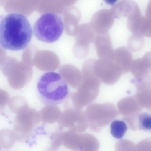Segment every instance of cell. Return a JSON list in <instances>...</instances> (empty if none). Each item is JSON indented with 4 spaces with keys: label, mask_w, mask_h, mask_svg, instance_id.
I'll return each mask as SVG.
<instances>
[{
    "label": "cell",
    "mask_w": 151,
    "mask_h": 151,
    "mask_svg": "<svg viewBox=\"0 0 151 151\" xmlns=\"http://www.w3.org/2000/svg\"><path fill=\"white\" fill-rule=\"evenodd\" d=\"M31 25L24 15L11 13L0 22V45L4 49L12 50L24 49L31 40Z\"/></svg>",
    "instance_id": "6da1fadb"
},
{
    "label": "cell",
    "mask_w": 151,
    "mask_h": 151,
    "mask_svg": "<svg viewBox=\"0 0 151 151\" xmlns=\"http://www.w3.org/2000/svg\"><path fill=\"white\" fill-rule=\"evenodd\" d=\"M37 89L40 100L46 105L60 104L69 96L67 84L59 74L54 72L43 74L38 80Z\"/></svg>",
    "instance_id": "7a4b0ae2"
},
{
    "label": "cell",
    "mask_w": 151,
    "mask_h": 151,
    "mask_svg": "<svg viewBox=\"0 0 151 151\" xmlns=\"http://www.w3.org/2000/svg\"><path fill=\"white\" fill-rule=\"evenodd\" d=\"M64 29L63 22L61 17L55 13L48 12L42 14L35 21L33 32L39 40L51 43L60 38Z\"/></svg>",
    "instance_id": "3957f363"
},
{
    "label": "cell",
    "mask_w": 151,
    "mask_h": 151,
    "mask_svg": "<svg viewBox=\"0 0 151 151\" xmlns=\"http://www.w3.org/2000/svg\"><path fill=\"white\" fill-rule=\"evenodd\" d=\"M17 114L13 131L17 140L24 142L30 137L33 129L40 123V114L36 110L29 106Z\"/></svg>",
    "instance_id": "277c9868"
},
{
    "label": "cell",
    "mask_w": 151,
    "mask_h": 151,
    "mask_svg": "<svg viewBox=\"0 0 151 151\" xmlns=\"http://www.w3.org/2000/svg\"><path fill=\"white\" fill-rule=\"evenodd\" d=\"M58 123L60 127L77 133L84 132L88 125L85 115L81 110L73 107H67L61 112Z\"/></svg>",
    "instance_id": "5b68a950"
},
{
    "label": "cell",
    "mask_w": 151,
    "mask_h": 151,
    "mask_svg": "<svg viewBox=\"0 0 151 151\" xmlns=\"http://www.w3.org/2000/svg\"><path fill=\"white\" fill-rule=\"evenodd\" d=\"M33 72L30 68L20 66L13 67L7 77L10 87L15 90H19L24 87L31 80Z\"/></svg>",
    "instance_id": "8992f818"
},
{
    "label": "cell",
    "mask_w": 151,
    "mask_h": 151,
    "mask_svg": "<svg viewBox=\"0 0 151 151\" xmlns=\"http://www.w3.org/2000/svg\"><path fill=\"white\" fill-rule=\"evenodd\" d=\"M127 26L129 30L133 33H138L145 35L151 29V17L143 16L139 9L129 16Z\"/></svg>",
    "instance_id": "52a82bcc"
},
{
    "label": "cell",
    "mask_w": 151,
    "mask_h": 151,
    "mask_svg": "<svg viewBox=\"0 0 151 151\" xmlns=\"http://www.w3.org/2000/svg\"><path fill=\"white\" fill-rule=\"evenodd\" d=\"M114 18L110 9H102L96 12L92 19V27L96 33H108L114 24Z\"/></svg>",
    "instance_id": "ba28073f"
},
{
    "label": "cell",
    "mask_w": 151,
    "mask_h": 151,
    "mask_svg": "<svg viewBox=\"0 0 151 151\" xmlns=\"http://www.w3.org/2000/svg\"><path fill=\"white\" fill-rule=\"evenodd\" d=\"M94 45L97 54L100 58L111 59L114 50L108 32L96 35Z\"/></svg>",
    "instance_id": "9c48e42d"
},
{
    "label": "cell",
    "mask_w": 151,
    "mask_h": 151,
    "mask_svg": "<svg viewBox=\"0 0 151 151\" xmlns=\"http://www.w3.org/2000/svg\"><path fill=\"white\" fill-rule=\"evenodd\" d=\"M140 9L137 3L131 0H122L114 5L110 10L115 18L126 17Z\"/></svg>",
    "instance_id": "30bf717a"
},
{
    "label": "cell",
    "mask_w": 151,
    "mask_h": 151,
    "mask_svg": "<svg viewBox=\"0 0 151 151\" xmlns=\"http://www.w3.org/2000/svg\"><path fill=\"white\" fill-rule=\"evenodd\" d=\"M59 74L71 87L77 88L82 79V73L76 68L65 66L59 69Z\"/></svg>",
    "instance_id": "8fae6325"
},
{
    "label": "cell",
    "mask_w": 151,
    "mask_h": 151,
    "mask_svg": "<svg viewBox=\"0 0 151 151\" xmlns=\"http://www.w3.org/2000/svg\"><path fill=\"white\" fill-rule=\"evenodd\" d=\"M111 59L119 68L125 69H128L133 61L130 51L126 47L123 46L114 50Z\"/></svg>",
    "instance_id": "7c38bea8"
},
{
    "label": "cell",
    "mask_w": 151,
    "mask_h": 151,
    "mask_svg": "<svg viewBox=\"0 0 151 151\" xmlns=\"http://www.w3.org/2000/svg\"><path fill=\"white\" fill-rule=\"evenodd\" d=\"M129 128L134 131H148L151 129V115L148 113L142 112L134 119L126 120Z\"/></svg>",
    "instance_id": "4fadbf2b"
},
{
    "label": "cell",
    "mask_w": 151,
    "mask_h": 151,
    "mask_svg": "<svg viewBox=\"0 0 151 151\" xmlns=\"http://www.w3.org/2000/svg\"><path fill=\"white\" fill-rule=\"evenodd\" d=\"M99 147V141L95 136L89 133H80L78 147L74 151H98Z\"/></svg>",
    "instance_id": "5bb4252c"
},
{
    "label": "cell",
    "mask_w": 151,
    "mask_h": 151,
    "mask_svg": "<svg viewBox=\"0 0 151 151\" xmlns=\"http://www.w3.org/2000/svg\"><path fill=\"white\" fill-rule=\"evenodd\" d=\"M39 113L41 120L45 123L51 124L58 121L61 112L57 106L46 105L40 110Z\"/></svg>",
    "instance_id": "9a60e30c"
},
{
    "label": "cell",
    "mask_w": 151,
    "mask_h": 151,
    "mask_svg": "<svg viewBox=\"0 0 151 151\" xmlns=\"http://www.w3.org/2000/svg\"><path fill=\"white\" fill-rule=\"evenodd\" d=\"M80 133L68 130L62 132V144L66 148L73 151L78 147Z\"/></svg>",
    "instance_id": "2e32d148"
},
{
    "label": "cell",
    "mask_w": 151,
    "mask_h": 151,
    "mask_svg": "<svg viewBox=\"0 0 151 151\" xmlns=\"http://www.w3.org/2000/svg\"><path fill=\"white\" fill-rule=\"evenodd\" d=\"M17 138L13 130L4 129L0 131V147L4 149H9L14 144Z\"/></svg>",
    "instance_id": "e0dca14e"
},
{
    "label": "cell",
    "mask_w": 151,
    "mask_h": 151,
    "mask_svg": "<svg viewBox=\"0 0 151 151\" xmlns=\"http://www.w3.org/2000/svg\"><path fill=\"white\" fill-rule=\"evenodd\" d=\"M8 104L11 111L17 114L29 106L26 99L20 96H13L9 99Z\"/></svg>",
    "instance_id": "ac0fdd59"
},
{
    "label": "cell",
    "mask_w": 151,
    "mask_h": 151,
    "mask_svg": "<svg viewBox=\"0 0 151 151\" xmlns=\"http://www.w3.org/2000/svg\"><path fill=\"white\" fill-rule=\"evenodd\" d=\"M143 37L139 33H133L128 39L127 48L130 51L134 52L141 50L144 45Z\"/></svg>",
    "instance_id": "d6986e66"
},
{
    "label": "cell",
    "mask_w": 151,
    "mask_h": 151,
    "mask_svg": "<svg viewBox=\"0 0 151 151\" xmlns=\"http://www.w3.org/2000/svg\"><path fill=\"white\" fill-rule=\"evenodd\" d=\"M110 132L114 138L120 139L122 138L127 129V127L125 123L120 120H115L113 121L110 125Z\"/></svg>",
    "instance_id": "ffe728a7"
},
{
    "label": "cell",
    "mask_w": 151,
    "mask_h": 151,
    "mask_svg": "<svg viewBox=\"0 0 151 151\" xmlns=\"http://www.w3.org/2000/svg\"><path fill=\"white\" fill-rule=\"evenodd\" d=\"M135 145L132 141L127 139L118 141L115 146L116 151H134Z\"/></svg>",
    "instance_id": "44dd1931"
},
{
    "label": "cell",
    "mask_w": 151,
    "mask_h": 151,
    "mask_svg": "<svg viewBox=\"0 0 151 151\" xmlns=\"http://www.w3.org/2000/svg\"><path fill=\"white\" fill-rule=\"evenodd\" d=\"M62 132L56 131L52 135L51 138V143L50 149L57 150L62 144Z\"/></svg>",
    "instance_id": "7402d4cb"
},
{
    "label": "cell",
    "mask_w": 151,
    "mask_h": 151,
    "mask_svg": "<svg viewBox=\"0 0 151 151\" xmlns=\"http://www.w3.org/2000/svg\"><path fill=\"white\" fill-rule=\"evenodd\" d=\"M150 139H143L135 145L134 151H151Z\"/></svg>",
    "instance_id": "603a6c76"
},
{
    "label": "cell",
    "mask_w": 151,
    "mask_h": 151,
    "mask_svg": "<svg viewBox=\"0 0 151 151\" xmlns=\"http://www.w3.org/2000/svg\"><path fill=\"white\" fill-rule=\"evenodd\" d=\"M9 99L8 93L5 91L0 89V111L4 108Z\"/></svg>",
    "instance_id": "cb8c5ba5"
},
{
    "label": "cell",
    "mask_w": 151,
    "mask_h": 151,
    "mask_svg": "<svg viewBox=\"0 0 151 151\" xmlns=\"http://www.w3.org/2000/svg\"><path fill=\"white\" fill-rule=\"evenodd\" d=\"M106 1L107 3L112 4H114L116 1V0H106Z\"/></svg>",
    "instance_id": "d4e9b609"
},
{
    "label": "cell",
    "mask_w": 151,
    "mask_h": 151,
    "mask_svg": "<svg viewBox=\"0 0 151 151\" xmlns=\"http://www.w3.org/2000/svg\"><path fill=\"white\" fill-rule=\"evenodd\" d=\"M47 151H57V150H53L49 149Z\"/></svg>",
    "instance_id": "484cf974"
},
{
    "label": "cell",
    "mask_w": 151,
    "mask_h": 151,
    "mask_svg": "<svg viewBox=\"0 0 151 151\" xmlns=\"http://www.w3.org/2000/svg\"></svg>",
    "instance_id": "4316f807"
}]
</instances>
